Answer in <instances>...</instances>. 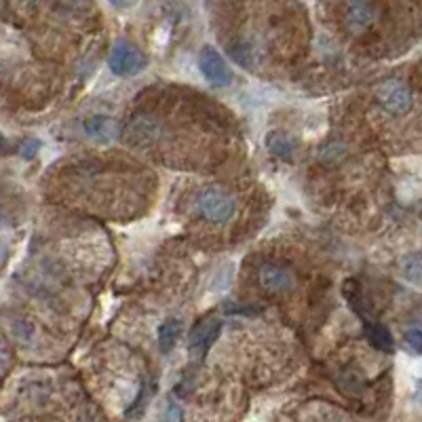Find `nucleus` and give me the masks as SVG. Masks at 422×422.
I'll return each instance as SVG.
<instances>
[{"mask_svg": "<svg viewBox=\"0 0 422 422\" xmlns=\"http://www.w3.org/2000/svg\"><path fill=\"white\" fill-rule=\"evenodd\" d=\"M108 65L117 76H135L148 65V58L129 41H119L110 51Z\"/></svg>", "mask_w": 422, "mask_h": 422, "instance_id": "f03ea898", "label": "nucleus"}, {"mask_svg": "<svg viewBox=\"0 0 422 422\" xmlns=\"http://www.w3.org/2000/svg\"><path fill=\"white\" fill-rule=\"evenodd\" d=\"M376 17L371 0H351L347 6V26L351 32H363Z\"/></svg>", "mask_w": 422, "mask_h": 422, "instance_id": "0eeeda50", "label": "nucleus"}, {"mask_svg": "<svg viewBox=\"0 0 422 422\" xmlns=\"http://www.w3.org/2000/svg\"><path fill=\"white\" fill-rule=\"evenodd\" d=\"M180 319H167V321L161 325V329H159V347H161V351H163V353H172L174 347H176V342H178V338H180Z\"/></svg>", "mask_w": 422, "mask_h": 422, "instance_id": "9b49d317", "label": "nucleus"}, {"mask_svg": "<svg viewBox=\"0 0 422 422\" xmlns=\"http://www.w3.org/2000/svg\"><path fill=\"white\" fill-rule=\"evenodd\" d=\"M378 102L395 112V115H406L410 112L414 100H412V91L401 83V80H386L378 87Z\"/></svg>", "mask_w": 422, "mask_h": 422, "instance_id": "39448f33", "label": "nucleus"}, {"mask_svg": "<svg viewBox=\"0 0 422 422\" xmlns=\"http://www.w3.org/2000/svg\"><path fill=\"white\" fill-rule=\"evenodd\" d=\"M266 148L275 157H279L283 161H292L296 150H298V139L294 135L285 133V131H270L266 135Z\"/></svg>", "mask_w": 422, "mask_h": 422, "instance_id": "1a4fd4ad", "label": "nucleus"}, {"mask_svg": "<svg viewBox=\"0 0 422 422\" xmlns=\"http://www.w3.org/2000/svg\"><path fill=\"white\" fill-rule=\"evenodd\" d=\"M196 209L203 218H207L209 222H216V224H224L228 222L233 216H235V199L231 194H226L224 190H218V188H211V190H205L199 194L196 199Z\"/></svg>", "mask_w": 422, "mask_h": 422, "instance_id": "f257e3e1", "label": "nucleus"}, {"mask_svg": "<svg viewBox=\"0 0 422 422\" xmlns=\"http://www.w3.org/2000/svg\"><path fill=\"white\" fill-rule=\"evenodd\" d=\"M344 296H347L349 304L353 306V310H355L362 319H365V312L369 310V306H367V302L363 298L362 285H359L355 279H349V281L344 283Z\"/></svg>", "mask_w": 422, "mask_h": 422, "instance_id": "f8f14e48", "label": "nucleus"}, {"mask_svg": "<svg viewBox=\"0 0 422 422\" xmlns=\"http://www.w3.org/2000/svg\"><path fill=\"white\" fill-rule=\"evenodd\" d=\"M260 283L264 290L281 294V292H290L296 285V279L292 275L290 268L279 266V264H264L260 268Z\"/></svg>", "mask_w": 422, "mask_h": 422, "instance_id": "423d86ee", "label": "nucleus"}, {"mask_svg": "<svg viewBox=\"0 0 422 422\" xmlns=\"http://www.w3.org/2000/svg\"><path fill=\"white\" fill-rule=\"evenodd\" d=\"M363 332H365V338L369 340V344L382 353H393L395 349V342H393V336L391 332L380 325V323H371V321H363Z\"/></svg>", "mask_w": 422, "mask_h": 422, "instance_id": "9d476101", "label": "nucleus"}, {"mask_svg": "<svg viewBox=\"0 0 422 422\" xmlns=\"http://www.w3.org/2000/svg\"><path fill=\"white\" fill-rule=\"evenodd\" d=\"M85 131H87V135H91L97 142H112V139L119 137L121 125L112 117L95 115V117H91L89 121L85 122Z\"/></svg>", "mask_w": 422, "mask_h": 422, "instance_id": "6e6552de", "label": "nucleus"}, {"mask_svg": "<svg viewBox=\"0 0 422 422\" xmlns=\"http://www.w3.org/2000/svg\"><path fill=\"white\" fill-rule=\"evenodd\" d=\"M222 332V319L220 317H207L201 323H196L188 336V351L194 359H201L207 355V351L213 347Z\"/></svg>", "mask_w": 422, "mask_h": 422, "instance_id": "7ed1b4c3", "label": "nucleus"}, {"mask_svg": "<svg viewBox=\"0 0 422 422\" xmlns=\"http://www.w3.org/2000/svg\"><path fill=\"white\" fill-rule=\"evenodd\" d=\"M199 68L205 80L213 87H228L233 83V70L213 47H203L199 56Z\"/></svg>", "mask_w": 422, "mask_h": 422, "instance_id": "20e7f679", "label": "nucleus"}, {"mask_svg": "<svg viewBox=\"0 0 422 422\" xmlns=\"http://www.w3.org/2000/svg\"><path fill=\"white\" fill-rule=\"evenodd\" d=\"M112 4H125V2H129V0H110Z\"/></svg>", "mask_w": 422, "mask_h": 422, "instance_id": "4468645a", "label": "nucleus"}, {"mask_svg": "<svg viewBox=\"0 0 422 422\" xmlns=\"http://www.w3.org/2000/svg\"><path fill=\"white\" fill-rule=\"evenodd\" d=\"M406 340H408V344L414 349V353H416V355H421V349H422L421 327H412V329H408V332H406Z\"/></svg>", "mask_w": 422, "mask_h": 422, "instance_id": "ddd939ff", "label": "nucleus"}]
</instances>
